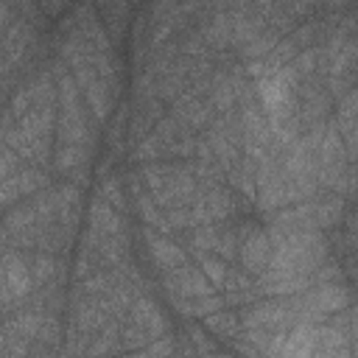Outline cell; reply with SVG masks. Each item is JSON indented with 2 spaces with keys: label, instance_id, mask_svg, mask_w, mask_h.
<instances>
[{
  "label": "cell",
  "instance_id": "6da1fadb",
  "mask_svg": "<svg viewBox=\"0 0 358 358\" xmlns=\"http://www.w3.org/2000/svg\"><path fill=\"white\" fill-rule=\"evenodd\" d=\"M271 252H274V249H271V238H268V232L255 229V232L246 235L243 249H241V257H243V266H246L249 271L263 274L266 266L271 263Z\"/></svg>",
  "mask_w": 358,
  "mask_h": 358
},
{
  "label": "cell",
  "instance_id": "7a4b0ae2",
  "mask_svg": "<svg viewBox=\"0 0 358 358\" xmlns=\"http://www.w3.org/2000/svg\"><path fill=\"white\" fill-rule=\"evenodd\" d=\"M338 120H341V129H344L347 140H350V143H358V90L341 103Z\"/></svg>",
  "mask_w": 358,
  "mask_h": 358
},
{
  "label": "cell",
  "instance_id": "3957f363",
  "mask_svg": "<svg viewBox=\"0 0 358 358\" xmlns=\"http://www.w3.org/2000/svg\"><path fill=\"white\" fill-rule=\"evenodd\" d=\"M151 255H154V260L159 263V266H165V268H171V266H176L179 260H182V252H179V246H173V243H168V241H151Z\"/></svg>",
  "mask_w": 358,
  "mask_h": 358
},
{
  "label": "cell",
  "instance_id": "277c9868",
  "mask_svg": "<svg viewBox=\"0 0 358 358\" xmlns=\"http://www.w3.org/2000/svg\"><path fill=\"white\" fill-rule=\"evenodd\" d=\"M204 271L210 274L213 282H224V263L221 260H204Z\"/></svg>",
  "mask_w": 358,
  "mask_h": 358
}]
</instances>
